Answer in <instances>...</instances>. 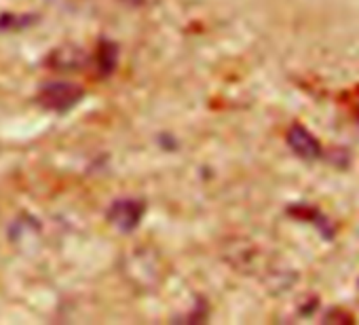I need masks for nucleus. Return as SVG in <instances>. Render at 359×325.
<instances>
[{
  "label": "nucleus",
  "mask_w": 359,
  "mask_h": 325,
  "mask_svg": "<svg viewBox=\"0 0 359 325\" xmlns=\"http://www.w3.org/2000/svg\"><path fill=\"white\" fill-rule=\"evenodd\" d=\"M85 91L79 87V85H72V83H47L43 85L41 93H39V99L45 108L49 110H55V112H68L72 110L81 99H83Z\"/></svg>",
  "instance_id": "f257e3e1"
},
{
  "label": "nucleus",
  "mask_w": 359,
  "mask_h": 325,
  "mask_svg": "<svg viewBox=\"0 0 359 325\" xmlns=\"http://www.w3.org/2000/svg\"><path fill=\"white\" fill-rule=\"evenodd\" d=\"M142 216H144V203H142V201H135V199H121V201H114V203L110 205V209H108V220H110L116 228H121V230H125V233L137 228Z\"/></svg>",
  "instance_id": "f03ea898"
},
{
  "label": "nucleus",
  "mask_w": 359,
  "mask_h": 325,
  "mask_svg": "<svg viewBox=\"0 0 359 325\" xmlns=\"http://www.w3.org/2000/svg\"><path fill=\"white\" fill-rule=\"evenodd\" d=\"M287 144H290V148H292L300 158H304V160H315V158H319V154H321L319 141H317L304 127H298V125L290 129V133H287Z\"/></svg>",
  "instance_id": "7ed1b4c3"
},
{
  "label": "nucleus",
  "mask_w": 359,
  "mask_h": 325,
  "mask_svg": "<svg viewBox=\"0 0 359 325\" xmlns=\"http://www.w3.org/2000/svg\"><path fill=\"white\" fill-rule=\"evenodd\" d=\"M49 64L57 70H76L85 64V53L76 47H62L51 53Z\"/></svg>",
  "instance_id": "20e7f679"
},
{
  "label": "nucleus",
  "mask_w": 359,
  "mask_h": 325,
  "mask_svg": "<svg viewBox=\"0 0 359 325\" xmlns=\"http://www.w3.org/2000/svg\"><path fill=\"white\" fill-rule=\"evenodd\" d=\"M116 60H118L116 45L110 43V41H102L100 43V51H97V66H100V72L104 76L112 74V70L116 68Z\"/></svg>",
  "instance_id": "39448f33"
},
{
  "label": "nucleus",
  "mask_w": 359,
  "mask_h": 325,
  "mask_svg": "<svg viewBox=\"0 0 359 325\" xmlns=\"http://www.w3.org/2000/svg\"><path fill=\"white\" fill-rule=\"evenodd\" d=\"M34 24V18L28 15H3L0 18V30H22Z\"/></svg>",
  "instance_id": "423d86ee"
}]
</instances>
